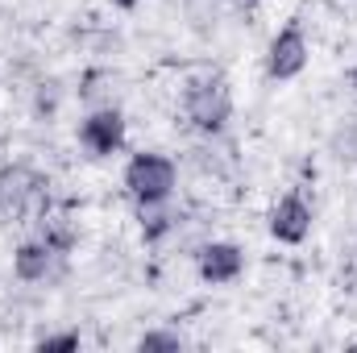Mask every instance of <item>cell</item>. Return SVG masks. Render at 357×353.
<instances>
[{"label": "cell", "instance_id": "obj_1", "mask_svg": "<svg viewBox=\"0 0 357 353\" xmlns=\"http://www.w3.org/2000/svg\"><path fill=\"white\" fill-rule=\"evenodd\" d=\"M121 183H125V195L146 212V208H162L171 195H175V183H178V167L158 154V150H137L129 154L125 171H121Z\"/></svg>", "mask_w": 357, "mask_h": 353}, {"label": "cell", "instance_id": "obj_2", "mask_svg": "<svg viewBox=\"0 0 357 353\" xmlns=\"http://www.w3.org/2000/svg\"><path fill=\"white\" fill-rule=\"evenodd\" d=\"M183 117L195 133H220L233 121V88L225 75H199L183 91Z\"/></svg>", "mask_w": 357, "mask_h": 353}, {"label": "cell", "instance_id": "obj_3", "mask_svg": "<svg viewBox=\"0 0 357 353\" xmlns=\"http://www.w3.org/2000/svg\"><path fill=\"white\" fill-rule=\"evenodd\" d=\"M307 63H312L307 29H303L299 17H291L266 46V75L270 80H278V84H291V80H299V75L307 71Z\"/></svg>", "mask_w": 357, "mask_h": 353}, {"label": "cell", "instance_id": "obj_4", "mask_svg": "<svg viewBox=\"0 0 357 353\" xmlns=\"http://www.w3.org/2000/svg\"><path fill=\"white\" fill-rule=\"evenodd\" d=\"M312 225H316V212H312V204L299 191L278 195L274 208H270V216H266V229L278 246H303L312 237Z\"/></svg>", "mask_w": 357, "mask_h": 353}, {"label": "cell", "instance_id": "obj_5", "mask_svg": "<svg viewBox=\"0 0 357 353\" xmlns=\"http://www.w3.org/2000/svg\"><path fill=\"white\" fill-rule=\"evenodd\" d=\"M79 146L91 158H112L125 146V117L121 108H96L79 121Z\"/></svg>", "mask_w": 357, "mask_h": 353}, {"label": "cell", "instance_id": "obj_6", "mask_svg": "<svg viewBox=\"0 0 357 353\" xmlns=\"http://www.w3.org/2000/svg\"><path fill=\"white\" fill-rule=\"evenodd\" d=\"M195 270L204 283L212 287H229L245 274V250L237 241H208L199 254H195Z\"/></svg>", "mask_w": 357, "mask_h": 353}, {"label": "cell", "instance_id": "obj_7", "mask_svg": "<svg viewBox=\"0 0 357 353\" xmlns=\"http://www.w3.org/2000/svg\"><path fill=\"white\" fill-rule=\"evenodd\" d=\"M54 246L42 237V241H21L17 246V254H13V274L21 278V283H46L50 278V270H54Z\"/></svg>", "mask_w": 357, "mask_h": 353}, {"label": "cell", "instance_id": "obj_8", "mask_svg": "<svg viewBox=\"0 0 357 353\" xmlns=\"http://www.w3.org/2000/svg\"><path fill=\"white\" fill-rule=\"evenodd\" d=\"M38 187H42V179L33 175V171H25V167H8V171H0V208H25L33 195H38Z\"/></svg>", "mask_w": 357, "mask_h": 353}, {"label": "cell", "instance_id": "obj_9", "mask_svg": "<svg viewBox=\"0 0 357 353\" xmlns=\"http://www.w3.org/2000/svg\"><path fill=\"white\" fill-rule=\"evenodd\" d=\"M333 154H337V163H357V121H345L337 133H333Z\"/></svg>", "mask_w": 357, "mask_h": 353}, {"label": "cell", "instance_id": "obj_10", "mask_svg": "<svg viewBox=\"0 0 357 353\" xmlns=\"http://www.w3.org/2000/svg\"><path fill=\"white\" fill-rule=\"evenodd\" d=\"M183 345V337L175 333H150V337H142V350H178Z\"/></svg>", "mask_w": 357, "mask_h": 353}, {"label": "cell", "instance_id": "obj_11", "mask_svg": "<svg viewBox=\"0 0 357 353\" xmlns=\"http://www.w3.org/2000/svg\"><path fill=\"white\" fill-rule=\"evenodd\" d=\"M38 350H42V353H54V350H79V337H75V333H63V337H46V341H38Z\"/></svg>", "mask_w": 357, "mask_h": 353}, {"label": "cell", "instance_id": "obj_12", "mask_svg": "<svg viewBox=\"0 0 357 353\" xmlns=\"http://www.w3.org/2000/svg\"><path fill=\"white\" fill-rule=\"evenodd\" d=\"M237 13H254V8H262V0H229Z\"/></svg>", "mask_w": 357, "mask_h": 353}, {"label": "cell", "instance_id": "obj_13", "mask_svg": "<svg viewBox=\"0 0 357 353\" xmlns=\"http://www.w3.org/2000/svg\"><path fill=\"white\" fill-rule=\"evenodd\" d=\"M345 84H349V91H354V96H357V63H354V67H349V75H345Z\"/></svg>", "mask_w": 357, "mask_h": 353}, {"label": "cell", "instance_id": "obj_14", "mask_svg": "<svg viewBox=\"0 0 357 353\" xmlns=\"http://www.w3.org/2000/svg\"><path fill=\"white\" fill-rule=\"evenodd\" d=\"M112 4H116V8H137L142 0H112Z\"/></svg>", "mask_w": 357, "mask_h": 353}]
</instances>
